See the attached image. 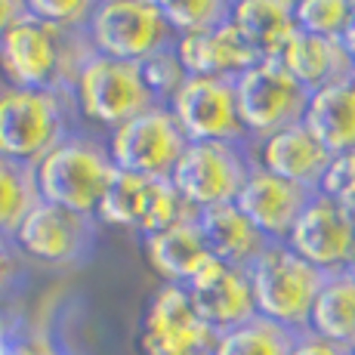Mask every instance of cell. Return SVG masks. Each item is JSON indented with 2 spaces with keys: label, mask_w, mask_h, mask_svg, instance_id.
I'll use <instances>...</instances> for the list:
<instances>
[{
  "label": "cell",
  "mask_w": 355,
  "mask_h": 355,
  "mask_svg": "<svg viewBox=\"0 0 355 355\" xmlns=\"http://www.w3.org/2000/svg\"><path fill=\"white\" fill-rule=\"evenodd\" d=\"M93 56L90 34L68 31L40 22L34 16L19 19L0 34V74L19 90H65Z\"/></svg>",
  "instance_id": "6da1fadb"
},
{
  "label": "cell",
  "mask_w": 355,
  "mask_h": 355,
  "mask_svg": "<svg viewBox=\"0 0 355 355\" xmlns=\"http://www.w3.org/2000/svg\"><path fill=\"white\" fill-rule=\"evenodd\" d=\"M114 173L118 167L108 155V146L87 133H68L34 164L40 198L84 216H96Z\"/></svg>",
  "instance_id": "7a4b0ae2"
},
{
  "label": "cell",
  "mask_w": 355,
  "mask_h": 355,
  "mask_svg": "<svg viewBox=\"0 0 355 355\" xmlns=\"http://www.w3.org/2000/svg\"><path fill=\"white\" fill-rule=\"evenodd\" d=\"M248 275L254 288L257 315L272 318L297 334L309 331L312 306L327 272L306 263L284 241H269V248L254 259Z\"/></svg>",
  "instance_id": "3957f363"
},
{
  "label": "cell",
  "mask_w": 355,
  "mask_h": 355,
  "mask_svg": "<svg viewBox=\"0 0 355 355\" xmlns=\"http://www.w3.org/2000/svg\"><path fill=\"white\" fill-rule=\"evenodd\" d=\"M71 108L74 99L65 90H0V158L34 167L71 133Z\"/></svg>",
  "instance_id": "277c9868"
},
{
  "label": "cell",
  "mask_w": 355,
  "mask_h": 355,
  "mask_svg": "<svg viewBox=\"0 0 355 355\" xmlns=\"http://www.w3.org/2000/svg\"><path fill=\"white\" fill-rule=\"evenodd\" d=\"M71 99L80 118L105 127L108 133L158 102L142 80L139 62H124L99 53H93L78 71Z\"/></svg>",
  "instance_id": "5b68a950"
},
{
  "label": "cell",
  "mask_w": 355,
  "mask_h": 355,
  "mask_svg": "<svg viewBox=\"0 0 355 355\" xmlns=\"http://www.w3.org/2000/svg\"><path fill=\"white\" fill-rule=\"evenodd\" d=\"M235 93L241 124L257 142L284 127L300 124L312 96L282 59H259L241 78H235Z\"/></svg>",
  "instance_id": "8992f818"
},
{
  "label": "cell",
  "mask_w": 355,
  "mask_h": 355,
  "mask_svg": "<svg viewBox=\"0 0 355 355\" xmlns=\"http://www.w3.org/2000/svg\"><path fill=\"white\" fill-rule=\"evenodd\" d=\"M186 148V130L180 127L173 108L164 102H155L108 133V155L114 167L139 176H170Z\"/></svg>",
  "instance_id": "52a82bcc"
},
{
  "label": "cell",
  "mask_w": 355,
  "mask_h": 355,
  "mask_svg": "<svg viewBox=\"0 0 355 355\" xmlns=\"http://www.w3.org/2000/svg\"><path fill=\"white\" fill-rule=\"evenodd\" d=\"M87 34L93 53L124 62H142L176 40L161 6L148 0H102L87 25Z\"/></svg>",
  "instance_id": "ba28073f"
},
{
  "label": "cell",
  "mask_w": 355,
  "mask_h": 355,
  "mask_svg": "<svg viewBox=\"0 0 355 355\" xmlns=\"http://www.w3.org/2000/svg\"><path fill=\"white\" fill-rule=\"evenodd\" d=\"M250 170L254 161L241 142H189L170 180L189 207L204 210L235 201Z\"/></svg>",
  "instance_id": "9c48e42d"
},
{
  "label": "cell",
  "mask_w": 355,
  "mask_h": 355,
  "mask_svg": "<svg viewBox=\"0 0 355 355\" xmlns=\"http://www.w3.org/2000/svg\"><path fill=\"white\" fill-rule=\"evenodd\" d=\"M220 331L198 312L182 284H161L148 303L139 327L142 355H214Z\"/></svg>",
  "instance_id": "30bf717a"
},
{
  "label": "cell",
  "mask_w": 355,
  "mask_h": 355,
  "mask_svg": "<svg viewBox=\"0 0 355 355\" xmlns=\"http://www.w3.org/2000/svg\"><path fill=\"white\" fill-rule=\"evenodd\" d=\"M96 223L93 216L74 214L68 207L50 204L40 198L12 235L19 254L44 266H74L93 248Z\"/></svg>",
  "instance_id": "8fae6325"
},
{
  "label": "cell",
  "mask_w": 355,
  "mask_h": 355,
  "mask_svg": "<svg viewBox=\"0 0 355 355\" xmlns=\"http://www.w3.org/2000/svg\"><path fill=\"white\" fill-rule=\"evenodd\" d=\"M189 142H241L248 130L238 114L232 78H189L170 102Z\"/></svg>",
  "instance_id": "7c38bea8"
},
{
  "label": "cell",
  "mask_w": 355,
  "mask_h": 355,
  "mask_svg": "<svg viewBox=\"0 0 355 355\" xmlns=\"http://www.w3.org/2000/svg\"><path fill=\"white\" fill-rule=\"evenodd\" d=\"M284 244L327 275L346 272L355 259V223L337 198L315 192Z\"/></svg>",
  "instance_id": "4fadbf2b"
},
{
  "label": "cell",
  "mask_w": 355,
  "mask_h": 355,
  "mask_svg": "<svg viewBox=\"0 0 355 355\" xmlns=\"http://www.w3.org/2000/svg\"><path fill=\"white\" fill-rule=\"evenodd\" d=\"M312 195L315 192L284 180V176L269 173L254 161V170H250L244 189L238 192L235 204L269 241H288Z\"/></svg>",
  "instance_id": "5bb4252c"
},
{
  "label": "cell",
  "mask_w": 355,
  "mask_h": 355,
  "mask_svg": "<svg viewBox=\"0 0 355 355\" xmlns=\"http://www.w3.org/2000/svg\"><path fill=\"white\" fill-rule=\"evenodd\" d=\"M182 288L192 293L204 322L220 334L257 315L254 288H250L248 269L229 266L216 257H210Z\"/></svg>",
  "instance_id": "9a60e30c"
},
{
  "label": "cell",
  "mask_w": 355,
  "mask_h": 355,
  "mask_svg": "<svg viewBox=\"0 0 355 355\" xmlns=\"http://www.w3.org/2000/svg\"><path fill=\"white\" fill-rule=\"evenodd\" d=\"M176 56L189 78H241L259 59L257 46L241 34L235 22H223L201 34H182L176 37Z\"/></svg>",
  "instance_id": "2e32d148"
},
{
  "label": "cell",
  "mask_w": 355,
  "mask_h": 355,
  "mask_svg": "<svg viewBox=\"0 0 355 355\" xmlns=\"http://www.w3.org/2000/svg\"><path fill=\"white\" fill-rule=\"evenodd\" d=\"M331 158L334 155L315 139V133L303 121L257 142L259 167H266L275 176H284V180L297 182V186L309 189V192L322 189V180H324L327 167H331Z\"/></svg>",
  "instance_id": "e0dca14e"
},
{
  "label": "cell",
  "mask_w": 355,
  "mask_h": 355,
  "mask_svg": "<svg viewBox=\"0 0 355 355\" xmlns=\"http://www.w3.org/2000/svg\"><path fill=\"white\" fill-rule=\"evenodd\" d=\"M278 59L288 65V71L309 93H318L355 74V59L346 50L343 37H322V34L297 31Z\"/></svg>",
  "instance_id": "ac0fdd59"
},
{
  "label": "cell",
  "mask_w": 355,
  "mask_h": 355,
  "mask_svg": "<svg viewBox=\"0 0 355 355\" xmlns=\"http://www.w3.org/2000/svg\"><path fill=\"white\" fill-rule=\"evenodd\" d=\"M198 226L204 232L210 254L238 269H250L254 259L269 248V238L238 210L235 201L198 210Z\"/></svg>",
  "instance_id": "d6986e66"
},
{
  "label": "cell",
  "mask_w": 355,
  "mask_h": 355,
  "mask_svg": "<svg viewBox=\"0 0 355 355\" xmlns=\"http://www.w3.org/2000/svg\"><path fill=\"white\" fill-rule=\"evenodd\" d=\"M146 257L152 269L164 278V284H189V278L214 254L204 241L198 216H192L164 232L146 235Z\"/></svg>",
  "instance_id": "ffe728a7"
},
{
  "label": "cell",
  "mask_w": 355,
  "mask_h": 355,
  "mask_svg": "<svg viewBox=\"0 0 355 355\" xmlns=\"http://www.w3.org/2000/svg\"><path fill=\"white\" fill-rule=\"evenodd\" d=\"M229 19L263 59H278L300 31L297 0H232Z\"/></svg>",
  "instance_id": "44dd1931"
},
{
  "label": "cell",
  "mask_w": 355,
  "mask_h": 355,
  "mask_svg": "<svg viewBox=\"0 0 355 355\" xmlns=\"http://www.w3.org/2000/svg\"><path fill=\"white\" fill-rule=\"evenodd\" d=\"M303 124L331 155L355 148V74L312 93Z\"/></svg>",
  "instance_id": "7402d4cb"
},
{
  "label": "cell",
  "mask_w": 355,
  "mask_h": 355,
  "mask_svg": "<svg viewBox=\"0 0 355 355\" xmlns=\"http://www.w3.org/2000/svg\"><path fill=\"white\" fill-rule=\"evenodd\" d=\"M309 331L318 337L355 349V275L331 272L315 297Z\"/></svg>",
  "instance_id": "603a6c76"
},
{
  "label": "cell",
  "mask_w": 355,
  "mask_h": 355,
  "mask_svg": "<svg viewBox=\"0 0 355 355\" xmlns=\"http://www.w3.org/2000/svg\"><path fill=\"white\" fill-rule=\"evenodd\" d=\"M300 334L291 327L254 315L248 322L229 327L216 340L214 355H291Z\"/></svg>",
  "instance_id": "cb8c5ba5"
},
{
  "label": "cell",
  "mask_w": 355,
  "mask_h": 355,
  "mask_svg": "<svg viewBox=\"0 0 355 355\" xmlns=\"http://www.w3.org/2000/svg\"><path fill=\"white\" fill-rule=\"evenodd\" d=\"M40 201L31 164L0 158V235L12 238L28 210Z\"/></svg>",
  "instance_id": "d4e9b609"
},
{
  "label": "cell",
  "mask_w": 355,
  "mask_h": 355,
  "mask_svg": "<svg viewBox=\"0 0 355 355\" xmlns=\"http://www.w3.org/2000/svg\"><path fill=\"white\" fill-rule=\"evenodd\" d=\"M148 189H152V176H139V173L118 170L114 180H112V186H108V192L102 195L96 220L108 223V226L139 232L142 214H146V201H148Z\"/></svg>",
  "instance_id": "484cf974"
},
{
  "label": "cell",
  "mask_w": 355,
  "mask_h": 355,
  "mask_svg": "<svg viewBox=\"0 0 355 355\" xmlns=\"http://www.w3.org/2000/svg\"><path fill=\"white\" fill-rule=\"evenodd\" d=\"M161 12L176 37H182V34H201L229 22L232 0H164Z\"/></svg>",
  "instance_id": "4316f807"
},
{
  "label": "cell",
  "mask_w": 355,
  "mask_h": 355,
  "mask_svg": "<svg viewBox=\"0 0 355 355\" xmlns=\"http://www.w3.org/2000/svg\"><path fill=\"white\" fill-rule=\"evenodd\" d=\"M139 71H142L146 87L152 90V96L158 102H164V105H170L173 96L180 93V87L189 80V71L182 68L180 56H176V40L170 46H164V50L142 59Z\"/></svg>",
  "instance_id": "83f0119b"
},
{
  "label": "cell",
  "mask_w": 355,
  "mask_h": 355,
  "mask_svg": "<svg viewBox=\"0 0 355 355\" xmlns=\"http://www.w3.org/2000/svg\"><path fill=\"white\" fill-rule=\"evenodd\" d=\"M352 10L355 0H297V25L322 37H343Z\"/></svg>",
  "instance_id": "f1b7e54d"
},
{
  "label": "cell",
  "mask_w": 355,
  "mask_h": 355,
  "mask_svg": "<svg viewBox=\"0 0 355 355\" xmlns=\"http://www.w3.org/2000/svg\"><path fill=\"white\" fill-rule=\"evenodd\" d=\"M99 3L102 0H25L28 16L68 31H84Z\"/></svg>",
  "instance_id": "f546056e"
},
{
  "label": "cell",
  "mask_w": 355,
  "mask_h": 355,
  "mask_svg": "<svg viewBox=\"0 0 355 355\" xmlns=\"http://www.w3.org/2000/svg\"><path fill=\"white\" fill-rule=\"evenodd\" d=\"M355 182V148L352 152H340L331 158V167H327L324 180H322V189L318 192L322 195H331L337 198L343 189H349Z\"/></svg>",
  "instance_id": "4dcf8cb0"
},
{
  "label": "cell",
  "mask_w": 355,
  "mask_h": 355,
  "mask_svg": "<svg viewBox=\"0 0 355 355\" xmlns=\"http://www.w3.org/2000/svg\"><path fill=\"white\" fill-rule=\"evenodd\" d=\"M0 355H65V352H59V346L40 331H16L10 343L0 349Z\"/></svg>",
  "instance_id": "1f68e13d"
},
{
  "label": "cell",
  "mask_w": 355,
  "mask_h": 355,
  "mask_svg": "<svg viewBox=\"0 0 355 355\" xmlns=\"http://www.w3.org/2000/svg\"><path fill=\"white\" fill-rule=\"evenodd\" d=\"M291 355H352V349H346V346H340V343H331V340L318 337V334H312V331H303L297 337V343H293Z\"/></svg>",
  "instance_id": "d6a6232c"
},
{
  "label": "cell",
  "mask_w": 355,
  "mask_h": 355,
  "mask_svg": "<svg viewBox=\"0 0 355 355\" xmlns=\"http://www.w3.org/2000/svg\"><path fill=\"white\" fill-rule=\"evenodd\" d=\"M12 278H16V244L0 235V293L10 288Z\"/></svg>",
  "instance_id": "836d02e7"
},
{
  "label": "cell",
  "mask_w": 355,
  "mask_h": 355,
  "mask_svg": "<svg viewBox=\"0 0 355 355\" xmlns=\"http://www.w3.org/2000/svg\"><path fill=\"white\" fill-rule=\"evenodd\" d=\"M25 16H28L25 0H0V34H3L6 28H12V25Z\"/></svg>",
  "instance_id": "e575fe53"
},
{
  "label": "cell",
  "mask_w": 355,
  "mask_h": 355,
  "mask_svg": "<svg viewBox=\"0 0 355 355\" xmlns=\"http://www.w3.org/2000/svg\"><path fill=\"white\" fill-rule=\"evenodd\" d=\"M16 331H19V327L12 324L10 318H6V312H3V309H0V349H3V346L10 343V340H12V334H16Z\"/></svg>",
  "instance_id": "d590c367"
},
{
  "label": "cell",
  "mask_w": 355,
  "mask_h": 355,
  "mask_svg": "<svg viewBox=\"0 0 355 355\" xmlns=\"http://www.w3.org/2000/svg\"><path fill=\"white\" fill-rule=\"evenodd\" d=\"M337 201L343 204V210H346V214L352 216V223H355V182H352L349 189H343V192L337 195Z\"/></svg>",
  "instance_id": "8d00e7d4"
},
{
  "label": "cell",
  "mask_w": 355,
  "mask_h": 355,
  "mask_svg": "<svg viewBox=\"0 0 355 355\" xmlns=\"http://www.w3.org/2000/svg\"><path fill=\"white\" fill-rule=\"evenodd\" d=\"M343 44H346V50H349V56L355 59V10H352L349 25H346V31H343Z\"/></svg>",
  "instance_id": "74e56055"
},
{
  "label": "cell",
  "mask_w": 355,
  "mask_h": 355,
  "mask_svg": "<svg viewBox=\"0 0 355 355\" xmlns=\"http://www.w3.org/2000/svg\"><path fill=\"white\" fill-rule=\"evenodd\" d=\"M346 272H349V275H355V259H352V263H349V269H346Z\"/></svg>",
  "instance_id": "f35d334b"
},
{
  "label": "cell",
  "mask_w": 355,
  "mask_h": 355,
  "mask_svg": "<svg viewBox=\"0 0 355 355\" xmlns=\"http://www.w3.org/2000/svg\"><path fill=\"white\" fill-rule=\"evenodd\" d=\"M148 3H155V6H161V3H164V0H148Z\"/></svg>",
  "instance_id": "ab89813d"
},
{
  "label": "cell",
  "mask_w": 355,
  "mask_h": 355,
  "mask_svg": "<svg viewBox=\"0 0 355 355\" xmlns=\"http://www.w3.org/2000/svg\"><path fill=\"white\" fill-rule=\"evenodd\" d=\"M352 355H355V349H352Z\"/></svg>",
  "instance_id": "60d3db41"
}]
</instances>
